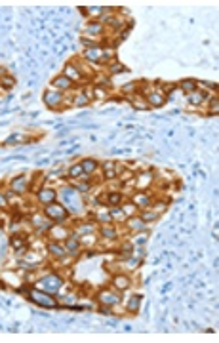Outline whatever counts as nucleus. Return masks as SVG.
Here are the masks:
<instances>
[{"label":"nucleus","mask_w":219,"mask_h":343,"mask_svg":"<svg viewBox=\"0 0 219 343\" xmlns=\"http://www.w3.org/2000/svg\"><path fill=\"white\" fill-rule=\"evenodd\" d=\"M46 237H48V240H58V242H65L69 237H71V231L67 229V225H58V223H54L50 231L46 233Z\"/></svg>","instance_id":"10"},{"label":"nucleus","mask_w":219,"mask_h":343,"mask_svg":"<svg viewBox=\"0 0 219 343\" xmlns=\"http://www.w3.org/2000/svg\"><path fill=\"white\" fill-rule=\"evenodd\" d=\"M124 225L128 227L130 233H141V231L145 229L147 223H143V219H141L139 215H131V217H128V219L124 221Z\"/></svg>","instance_id":"26"},{"label":"nucleus","mask_w":219,"mask_h":343,"mask_svg":"<svg viewBox=\"0 0 219 343\" xmlns=\"http://www.w3.org/2000/svg\"><path fill=\"white\" fill-rule=\"evenodd\" d=\"M94 98H97V100L109 98V90H105L101 86H94Z\"/></svg>","instance_id":"37"},{"label":"nucleus","mask_w":219,"mask_h":343,"mask_svg":"<svg viewBox=\"0 0 219 343\" xmlns=\"http://www.w3.org/2000/svg\"><path fill=\"white\" fill-rule=\"evenodd\" d=\"M210 107H208V111H210V114H218L219 113V100H218V96L214 94L212 98H210Z\"/></svg>","instance_id":"35"},{"label":"nucleus","mask_w":219,"mask_h":343,"mask_svg":"<svg viewBox=\"0 0 219 343\" xmlns=\"http://www.w3.org/2000/svg\"><path fill=\"white\" fill-rule=\"evenodd\" d=\"M111 286L118 290V292H126V290H130L131 288V278L128 273L124 271H118L113 274V278H111Z\"/></svg>","instance_id":"11"},{"label":"nucleus","mask_w":219,"mask_h":343,"mask_svg":"<svg viewBox=\"0 0 219 343\" xmlns=\"http://www.w3.org/2000/svg\"><path fill=\"white\" fill-rule=\"evenodd\" d=\"M179 90H183L185 94H190V92H194L198 86H196V80L194 78H185V80H181L179 84H177Z\"/></svg>","instance_id":"30"},{"label":"nucleus","mask_w":219,"mask_h":343,"mask_svg":"<svg viewBox=\"0 0 219 343\" xmlns=\"http://www.w3.org/2000/svg\"><path fill=\"white\" fill-rule=\"evenodd\" d=\"M120 208H122V212H124V215H126V217H131V215H137V212H139V210L135 208V204H133V202H130V200H128V202L124 200Z\"/></svg>","instance_id":"33"},{"label":"nucleus","mask_w":219,"mask_h":343,"mask_svg":"<svg viewBox=\"0 0 219 343\" xmlns=\"http://www.w3.org/2000/svg\"><path fill=\"white\" fill-rule=\"evenodd\" d=\"M61 74H65V76H67V78H69V80H71L73 84H76V86L90 84V82H88L86 78H84V76L80 74V71H78V69L74 67L73 63H67V65H65V69H63V72H61Z\"/></svg>","instance_id":"14"},{"label":"nucleus","mask_w":219,"mask_h":343,"mask_svg":"<svg viewBox=\"0 0 219 343\" xmlns=\"http://www.w3.org/2000/svg\"><path fill=\"white\" fill-rule=\"evenodd\" d=\"M137 215L143 219V223H155V221L158 219V215H160V214H156V212L153 210V206H151V208H145V210H139V212H137Z\"/></svg>","instance_id":"29"},{"label":"nucleus","mask_w":219,"mask_h":343,"mask_svg":"<svg viewBox=\"0 0 219 343\" xmlns=\"http://www.w3.org/2000/svg\"><path fill=\"white\" fill-rule=\"evenodd\" d=\"M34 286L44 290V292H48V294H54V296L58 298L59 292L65 288V278H63L59 273L50 271V273H46V274H42V276H38Z\"/></svg>","instance_id":"2"},{"label":"nucleus","mask_w":219,"mask_h":343,"mask_svg":"<svg viewBox=\"0 0 219 343\" xmlns=\"http://www.w3.org/2000/svg\"><path fill=\"white\" fill-rule=\"evenodd\" d=\"M158 86H160V90L166 94V96H168V94H172L175 88H177V84H172V82H170V84H158Z\"/></svg>","instance_id":"39"},{"label":"nucleus","mask_w":219,"mask_h":343,"mask_svg":"<svg viewBox=\"0 0 219 343\" xmlns=\"http://www.w3.org/2000/svg\"><path fill=\"white\" fill-rule=\"evenodd\" d=\"M90 101H92V100L88 98L82 90H80V92H76V94L73 96V105H74V107H86Z\"/></svg>","instance_id":"31"},{"label":"nucleus","mask_w":219,"mask_h":343,"mask_svg":"<svg viewBox=\"0 0 219 343\" xmlns=\"http://www.w3.org/2000/svg\"><path fill=\"white\" fill-rule=\"evenodd\" d=\"M120 294H122V292L115 290L113 286H111V288H101V290H97V292L94 294V300L97 301L99 305L117 307V305H120V301H122V296H120Z\"/></svg>","instance_id":"5"},{"label":"nucleus","mask_w":219,"mask_h":343,"mask_svg":"<svg viewBox=\"0 0 219 343\" xmlns=\"http://www.w3.org/2000/svg\"><path fill=\"white\" fill-rule=\"evenodd\" d=\"M109 214H111V219H113V221H118V223H124V221L128 219V217L124 215L120 206H113V208L109 210Z\"/></svg>","instance_id":"32"},{"label":"nucleus","mask_w":219,"mask_h":343,"mask_svg":"<svg viewBox=\"0 0 219 343\" xmlns=\"http://www.w3.org/2000/svg\"><path fill=\"white\" fill-rule=\"evenodd\" d=\"M103 179H107V181H113V179H117L118 175H120V164L115 162V160H109V162H105L103 164V172H101Z\"/></svg>","instance_id":"18"},{"label":"nucleus","mask_w":219,"mask_h":343,"mask_svg":"<svg viewBox=\"0 0 219 343\" xmlns=\"http://www.w3.org/2000/svg\"><path fill=\"white\" fill-rule=\"evenodd\" d=\"M27 298H29L31 303H34L38 307H44V309H58L59 307V300L54 294H48V292H44V290L36 288V286L31 288Z\"/></svg>","instance_id":"3"},{"label":"nucleus","mask_w":219,"mask_h":343,"mask_svg":"<svg viewBox=\"0 0 219 343\" xmlns=\"http://www.w3.org/2000/svg\"><path fill=\"white\" fill-rule=\"evenodd\" d=\"M80 195H84V193H90L92 191V183L90 181H76V187H74Z\"/></svg>","instance_id":"36"},{"label":"nucleus","mask_w":219,"mask_h":343,"mask_svg":"<svg viewBox=\"0 0 219 343\" xmlns=\"http://www.w3.org/2000/svg\"><path fill=\"white\" fill-rule=\"evenodd\" d=\"M10 210V202H8V197L4 193H0V212H8Z\"/></svg>","instance_id":"38"},{"label":"nucleus","mask_w":219,"mask_h":343,"mask_svg":"<svg viewBox=\"0 0 219 343\" xmlns=\"http://www.w3.org/2000/svg\"><path fill=\"white\" fill-rule=\"evenodd\" d=\"M65 250H67V256L69 257H78L80 254H82V244H80V240H78V235L74 233V231H71V237L65 240Z\"/></svg>","instance_id":"12"},{"label":"nucleus","mask_w":219,"mask_h":343,"mask_svg":"<svg viewBox=\"0 0 219 343\" xmlns=\"http://www.w3.org/2000/svg\"><path fill=\"white\" fill-rule=\"evenodd\" d=\"M42 214L52 221V223H58V225H67L71 221V214L69 210L61 204V202H54V204H48L42 208Z\"/></svg>","instance_id":"4"},{"label":"nucleus","mask_w":219,"mask_h":343,"mask_svg":"<svg viewBox=\"0 0 219 343\" xmlns=\"http://www.w3.org/2000/svg\"><path fill=\"white\" fill-rule=\"evenodd\" d=\"M101 50H103L101 44H94V46L86 48V50H84V56H82L84 57V61H88V63H97V65H99Z\"/></svg>","instance_id":"22"},{"label":"nucleus","mask_w":219,"mask_h":343,"mask_svg":"<svg viewBox=\"0 0 219 343\" xmlns=\"http://www.w3.org/2000/svg\"><path fill=\"white\" fill-rule=\"evenodd\" d=\"M29 221H31V229H32L38 237H46V233H48L50 227L54 225L44 214H32L29 217Z\"/></svg>","instance_id":"7"},{"label":"nucleus","mask_w":219,"mask_h":343,"mask_svg":"<svg viewBox=\"0 0 219 343\" xmlns=\"http://www.w3.org/2000/svg\"><path fill=\"white\" fill-rule=\"evenodd\" d=\"M141 301H143V296H141V294H131L130 300L126 301V305H124L126 313H130V314L137 313V311H139V307H141Z\"/></svg>","instance_id":"25"},{"label":"nucleus","mask_w":219,"mask_h":343,"mask_svg":"<svg viewBox=\"0 0 219 343\" xmlns=\"http://www.w3.org/2000/svg\"><path fill=\"white\" fill-rule=\"evenodd\" d=\"M97 237L101 240H107V242H113L118 239V231L113 223H107V225H97Z\"/></svg>","instance_id":"16"},{"label":"nucleus","mask_w":219,"mask_h":343,"mask_svg":"<svg viewBox=\"0 0 219 343\" xmlns=\"http://www.w3.org/2000/svg\"><path fill=\"white\" fill-rule=\"evenodd\" d=\"M130 202L135 204L137 210H145V208H151L153 202H155V197H151L149 191H135L130 197Z\"/></svg>","instance_id":"8"},{"label":"nucleus","mask_w":219,"mask_h":343,"mask_svg":"<svg viewBox=\"0 0 219 343\" xmlns=\"http://www.w3.org/2000/svg\"><path fill=\"white\" fill-rule=\"evenodd\" d=\"M10 191L17 195V197H21V195H25L27 191H29V179H27V175H17L14 177L12 181H10Z\"/></svg>","instance_id":"15"},{"label":"nucleus","mask_w":219,"mask_h":343,"mask_svg":"<svg viewBox=\"0 0 219 343\" xmlns=\"http://www.w3.org/2000/svg\"><path fill=\"white\" fill-rule=\"evenodd\" d=\"M58 193L54 187H48L44 185L38 189V193H36V200H38V204L40 206H48V204H54V202H58Z\"/></svg>","instance_id":"9"},{"label":"nucleus","mask_w":219,"mask_h":343,"mask_svg":"<svg viewBox=\"0 0 219 343\" xmlns=\"http://www.w3.org/2000/svg\"><path fill=\"white\" fill-rule=\"evenodd\" d=\"M15 80L14 76H10V74H4V76H0V88H4V90H12L15 86Z\"/></svg>","instance_id":"34"},{"label":"nucleus","mask_w":219,"mask_h":343,"mask_svg":"<svg viewBox=\"0 0 219 343\" xmlns=\"http://www.w3.org/2000/svg\"><path fill=\"white\" fill-rule=\"evenodd\" d=\"M105 72H109V76H113V74H118V72H128V69L115 57V59H111V61L105 65Z\"/></svg>","instance_id":"27"},{"label":"nucleus","mask_w":219,"mask_h":343,"mask_svg":"<svg viewBox=\"0 0 219 343\" xmlns=\"http://www.w3.org/2000/svg\"><path fill=\"white\" fill-rule=\"evenodd\" d=\"M103 10H105V8H101V6H94V8H80V12H82V14H86L88 17H90V21H99V19H101V15H103Z\"/></svg>","instance_id":"28"},{"label":"nucleus","mask_w":219,"mask_h":343,"mask_svg":"<svg viewBox=\"0 0 219 343\" xmlns=\"http://www.w3.org/2000/svg\"><path fill=\"white\" fill-rule=\"evenodd\" d=\"M52 88L58 90V92H63V94H69V92H73L74 84L65 76V74H58V76L52 80Z\"/></svg>","instance_id":"20"},{"label":"nucleus","mask_w":219,"mask_h":343,"mask_svg":"<svg viewBox=\"0 0 219 343\" xmlns=\"http://www.w3.org/2000/svg\"><path fill=\"white\" fill-rule=\"evenodd\" d=\"M58 199H61V204L69 210V214H82L84 210V200L80 197V193L74 187L67 185L65 189H61V193H58Z\"/></svg>","instance_id":"1"},{"label":"nucleus","mask_w":219,"mask_h":343,"mask_svg":"<svg viewBox=\"0 0 219 343\" xmlns=\"http://www.w3.org/2000/svg\"><path fill=\"white\" fill-rule=\"evenodd\" d=\"M65 175H67L71 181H90V177H88V175H84V170H82L80 162L71 164V166H69V170L65 172Z\"/></svg>","instance_id":"21"},{"label":"nucleus","mask_w":219,"mask_h":343,"mask_svg":"<svg viewBox=\"0 0 219 343\" xmlns=\"http://www.w3.org/2000/svg\"><path fill=\"white\" fill-rule=\"evenodd\" d=\"M46 252L50 254V257H54L56 261H61L63 257H67L65 244L58 242V240H48V242H46Z\"/></svg>","instance_id":"13"},{"label":"nucleus","mask_w":219,"mask_h":343,"mask_svg":"<svg viewBox=\"0 0 219 343\" xmlns=\"http://www.w3.org/2000/svg\"><path fill=\"white\" fill-rule=\"evenodd\" d=\"M80 166H82V170H84V175H88L90 179L99 172V162H97L95 158H84V160L80 162Z\"/></svg>","instance_id":"24"},{"label":"nucleus","mask_w":219,"mask_h":343,"mask_svg":"<svg viewBox=\"0 0 219 343\" xmlns=\"http://www.w3.org/2000/svg\"><path fill=\"white\" fill-rule=\"evenodd\" d=\"M210 98H212V94H210V92H204V90H200V88H196L194 92L187 94V100H189V103H190V105H194V107L204 105Z\"/></svg>","instance_id":"19"},{"label":"nucleus","mask_w":219,"mask_h":343,"mask_svg":"<svg viewBox=\"0 0 219 343\" xmlns=\"http://www.w3.org/2000/svg\"><path fill=\"white\" fill-rule=\"evenodd\" d=\"M133 183L137 191H147L153 183V172H139L133 175Z\"/></svg>","instance_id":"17"},{"label":"nucleus","mask_w":219,"mask_h":343,"mask_svg":"<svg viewBox=\"0 0 219 343\" xmlns=\"http://www.w3.org/2000/svg\"><path fill=\"white\" fill-rule=\"evenodd\" d=\"M103 33H105V25L99 23V21H88L86 29H84V36H92V40L94 38H97V36H101Z\"/></svg>","instance_id":"23"},{"label":"nucleus","mask_w":219,"mask_h":343,"mask_svg":"<svg viewBox=\"0 0 219 343\" xmlns=\"http://www.w3.org/2000/svg\"><path fill=\"white\" fill-rule=\"evenodd\" d=\"M42 100H44V103H46V107L52 109V111H58L61 107H65V94L54 90V88H50V90L44 92Z\"/></svg>","instance_id":"6"}]
</instances>
